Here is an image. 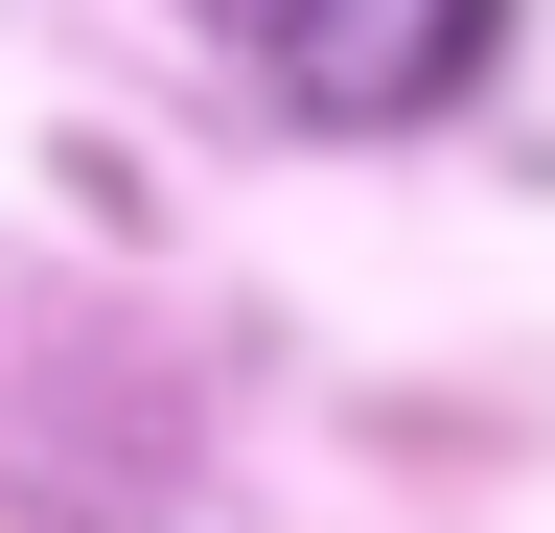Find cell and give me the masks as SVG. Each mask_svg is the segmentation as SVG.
I'll return each instance as SVG.
<instances>
[{"mask_svg": "<svg viewBox=\"0 0 555 533\" xmlns=\"http://www.w3.org/2000/svg\"><path fill=\"white\" fill-rule=\"evenodd\" d=\"M208 24H232L301 116H440V93L486 71V24H509V0H208Z\"/></svg>", "mask_w": 555, "mask_h": 533, "instance_id": "6da1fadb", "label": "cell"}]
</instances>
